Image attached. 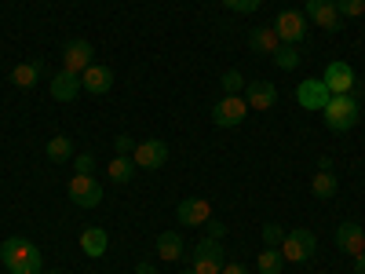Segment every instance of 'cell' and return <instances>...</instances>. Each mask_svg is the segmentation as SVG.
I'll return each instance as SVG.
<instances>
[{
	"label": "cell",
	"instance_id": "7",
	"mask_svg": "<svg viewBox=\"0 0 365 274\" xmlns=\"http://www.w3.org/2000/svg\"><path fill=\"white\" fill-rule=\"evenodd\" d=\"M322 81H325V88L332 91V96H351L354 84H358V73H354L351 63H344V59H332V63L325 66V73H322Z\"/></svg>",
	"mask_w": 365,
	"mask_h": 274
},
{
	"label": "cell",
	"instance_id": "38",
	"mask_svg": "<svg viewBox=\"0 0 365 274\" xmlns=\"http://www.w3.org/2000/svg\"><path fill=\"white\" fill-rule=\"evenodd\" d=\"M41 274H58V270H41Z\"/></svg>",
	"mask_w": 365,
	"mask_h": 274
},
{
	"label": "cell",
	"instance_id": "14",
	"mask_svg": "<svg viewBox=\"0 0 365 274\" xmlns=\"http://www.w3.org/2000/svg\"><path fill=\"white\" fill-rule=\"evenodd\" d=\"M81 88L88 91V96H106V91L113 88V70H110V66H99V63H91V66L81 73Z\"/></svg>",
	"mask_w": 365,
	"mask_h": 274
},
{
	"label": "cell",
	"instance_id": "2",
	"mask_svg": "<svg viewBox=\"0 0 365 274\" xmlns=\"http://www.w3.org/2000/svg\"><path fill=\"white\" fill-rule=\"evenodd\" d=\"M358 99L354 96H332L329 103H325V110H322V117H325V125L332 128V132H351L354 125H358Z\"/></svg>",
	"mask_w": 365,
	"mask_h": 274
},
{
	"label": "cell",
	"instance_id": "16",
	"mask_svg": "<svg viewBox=\"0 0 365 274\" xmlns=\"http://www.w3.org/2000/svg\"><path fill=\"white\" fill-rule=\"evenodd\" d=\"M336 172H332V161L329 158H322V165H318V172H314V179H311V194L318 198V201H329V198H336Z\"/></svg>",
	"mask_w": 365,
	"mask_h": 274
},
{
	"label": "cell",
	"instance_id": "18",
	"mask_svg": "<svg viewBox=\"0 0 365 274\" xmlns=\"http://www.w3.org/2000/svg\"><path fill=\"white\" fill-rule=\"evenodd\" d=\"M106 249H110V234H106L103 227H84V230H81V253H84L88 260L106 256Z\"/></svg>",
	"mask_w": 365,
	"mask_h": 274
},
{
	"label": "cell",
	"instance_id": "19",
	"mask_svg": "<svg viewBox=\"0 0 365 274\" xmlns=\"http://www.w3.org/2000/svg\"><path fill=\"white\" fill-rule=\"evenodd\" d=\"M336 245H340L347 256L365 253V230H361L358 223H340V227H336Z\"/></svg>",
	"mask_w": 365,
	"mask_h": 274
},
{
	"label": "cell",
	"instance_id": "5",
	"mask_svg": "<svg viewBox=\"0 0 365 274\" xmlns=\"http://www.w3.org/2000/svg\"><path fill=\"white\" fill-rule=\"evenodd\" d=\"M314 245H318L314 230H307V227H296V230H285L282 256H285V263H307V260L314 256Z\"/></svg>",
	"mask_w": 365,
	"mask_h": 274
},
{
	"label": "cell",
	"instance_id": "15",
	"mask_svg": "<svg viewBox=\"0 0 365 274\" xmlns=\"http://www.w3.org/2000/svg\"><path fill=\"white\" fill-rule=\"evenodd\" d=\"M245 103H249V110H274L278 88H274L270 81H249L245 84Z\"/></svg>",
	"mask_w": 365,
	"mask_h": 274
},
{
	"label": "cell",
	"instance_id": "6",
	"mask_svg": "<svg viewBox=\"0 0 365 274\" xmlns=\"http://www.w3.org/2000/svg\"><path fill=\"white\" fill-rule=\"evenodd\" d=\"M249 117V103L245 96H223L216 106H212V125L216 128H234Z\"/></svg>",
	"mask_w": 365,
	"mask_h": 274
},
{
	"label": "cell",
	"instance_id": "27",
	"mask_svg": "<svg viewBox=\"0 0 365 274\" xmlns=\"http://www.w3.org/2000/svg\"><path fill=\"white\" fill-rule=\"evenodd\" d=\"M245 77H241V70H227L223 77H220V88H223V96H241L245 91Z\"/></svg>",
	"mask_w": 365,
	"mask_h": 274
},
{
	"label": "cell",
	"instance_id": "29",
	"mask_svg": "<svg viewBox=\"0 0 365 274\" xmlns=\"http://www.w3.org/2000/svg\"><path fill=\"white\" fill-rule=\"evenodd\" d=\"M336 11H340V19H361L365 0H336Z\"/></svg>",
	"mask_w": 365,
	"mask_h": 274
},
{
	"label": "cell",
	"instance_id": "17",
	"mask_svg": "<svg viewBox=\"0 0 365 274\" xmlns=\"http://www.w3.org/2000/svg\"><path fill=\"white\" fill-rule=\"evenodd\" d=\"M81 91H84V88H81V77H77V73L58 70V73L51 77V99H55V103H73Z\"/></svg>",
	"mask_w": 365,
	"mask_h": 274
},
{
	"label": "cell",
	"instance_id": "31",
	"mask_svg": "<svg viewBox=\"0 0 365 274\" xmlns=\"http://www.w3.org/2000/svg\"><path fill=\"white\" fill-rule=\"evenodd\" d=\"M113 150H117V158H132L135 139H132V136H117V139H113Z\"/></svg>",
	"mask_w": 365,
	"mask_h": 274
},
{
	"label": "cell",
	"instance_id": "36",
	"mask_svg": "<svg viewBox=\"0 0 365 274\" xmlns=\"http://www.w3.org/2000/svg\"><path fill=\"white\" fill-rule=\"evenodd\" d=\"M354 274H365V253L354 256Z\"/></svg>",
	"mask_w": 365,
	"mask_h": 274
},
{
	"label": "cell",
	"instance_id": "12",
	"mask_svg": "<svg viewBox=\"0 0 365 274\" xmlns=\"http://www.w3.org/2000/svg\"><path fill=\"white\" fill-rule=\"evenodd\" d=\"M274 29H278L282 44H303V37H307V15L289 8V11H282V15H278Z\"/></svg>",
	"mask_w": 365,
	"mask_h": 274
},
{
	"label": "cell",
	"instance_id": "37",
	"mask_svg": "<svg viewBox=\"0 0 365 274\" xmlns=\"http://www.w3.org/2000/svg\"><path fill=\"white\" fill-rule=\"evenodd\" d=\"M179 274H194V267H182V270H179Z\"/></svg>",
	"mask_w": 365,
	"mask_h": 274
},
{
	"label": "cell",
	"instance_id": "11",
	"mask_svg": "<svg viewBox=\"0 0 365 274\" xmlns=\"http://www.w3.org/2000/svg\"><path fill=\"white\" fill-rule=\"evenodd\" d=\"M175 220H179L182 227H205V223L212 220L208 198H182V201L175 205Z\"/></svg>",
	"mask_w": 365,
	"mask_h": 274
},
{
	"label": "cell",
	"instance_id": "30",
	"mask_svg": "<svg viewBox=\"0 0 365 274\" xmlns=\"http://www.w3.org/2000/svg\"><path fill=\"white\" fill-rule=\"evenodd\" d=\"M223 4L230 8V11H241V15H252L259 4H263V0H223Z\"/></svg>",
	"mask_w": 365,
	"mask_h": 274
},
{
	"label": "cell",
	"instance_id": "13",
	"mask_svg": "<svg viewBox=\"0 0 365 274\" xmlns=\"http://www.w3.org/2000/svg\"><path fill=\"white\" fill-rule=\"evenodd\" d=\"M91 63H96V48H91L88 41H70L66 48H63V70L66 73H84Z\"/></svg>",
	"mask_w": 365,
	"mask_h": 274
},
{
	"label": "cell",
	"instance_id": "32",
	"mask_svg": "<svg viewBox=\"0 0 365 274\" xmlns=\"http://www.w3.org/2000/svg\"><path fill=\"white\" fill-rule=\"evenodd\" d=\"M91 168H96L91 154H77V158H73V172H84V176H91Z\"/></svg>",
	"mask_w": 365,
	"mask_h": 274
},
{
	"label": "cell",
	"instance_id": "20",
	"mask_svg": "<svg viewBox=\"0 0 365 274\" xmlns=\"http://www.w3.org/2000/svg\"><path fill=\"white\" fill-rule=\"evenodd\" d=\"M249 44H252L256 55H274L282 48V37H278V29H274V26H259V29H252Z\"/></svg>",
	"mask_w": 365,
	"mask_h": 274
},
{
	"label": "cell",
	"instance_id": "33",
	"mask_svg": "<svg viewBox=\"0 0 365 274\" xmlns=\"http://www.w3.org/2000/svg\"><path fill=\"white\" fill-rule=\"evenodd\" d=\"M205 227H208V238H216V241H223V238H227V227H223L220 220H208Z\"/></svg>",
	"mask_w": 365,
	"mask_h": 274
},
{
	"label": "cell",
	"instance_id": "28",
	"mask_svg": "<svg viewBox=\"0 0 365 274\" xmlns=\"http://www.w3.org/2000/svg\"><path fill=\"white\" fill-rule=\"evenodd\" d=\"M282 241H285L282 223H263V245L267 249H282Z\"/></svg>",
	"mask_w": 365,
	"mask_h": 274
},
{
	"label": "cell",
	"instance_id": "1",
	"mask_svg": "<svg viewBox=\"0 0 365 274\" xmlns=\"http://www.w3.org/2000/svg\"><path fill=\"white\" fill-rule=\"evenodd\" d=\"M0 263L8 267V274H41L44 270V256L29 238L15 234L0 245Z\"/></svg>",
	"mask_w": 365,
	"mask_h": 274
},
{
	"label": "cell",
	"instance_id": "35",
	"mask_svg": "<svg viewBox=\"0 0 365 274\" xmlns=\"http://www.w3.org/2000/svg\"><path fill=\"white\" fill-rule=\"evenodd\" d=\"M220 274H249V267H245V263H223Z\"/></svg>",
	"mask_w": 365,
	"mask_h": 274
},
{
	"label": "cell",
	"instance_id": "8",
	"mask_svg": "<svg viewBox=\"0 0 365 274\" xmlns=\"http://www.w3.org/2000/svg\"><path fill=\"white\" fill-rule=\"evenodd\" d=\"M132 161H135V168H146V172L165 168V161H168V143H165V139H143V143H135Z\"/></svg>",
	"mask_w": 365,
	"mask_h": 274
},
{
	"label": "cell",
	"instance_id": "21",
	"mask_svg": "<svg viewBox=\"0 0 365 274\" xmlns=\"http://www.w3.org/2000/svg\"><path fill=\"white\" fill-rule=\"evenodd\" d=\"M158 260H165V263L182 260V234L179 230H161L158 234Z\"/></svg>",
	"mask_w": 365,
	"mask_h": 274
},
{
	"label": "cell",
	"instance_id": "4",
	"mask_svg": "<svg viewBox=\"0 0 365 274\" xmlns=\"http://www.w3.org/2000/svg\"><path fill=\"white\" fill-rule=\"evenodd\" d=\"M223 241H216V238H201L197 245H194V256H190V267H194V274H220L223 270Z\"/></svg>",
	"mask_w": 365,
	"mask_h": 274
},
{
	"label": "cell",
	"instance_id": "22",
	"mask_svg": "<svg viewBox=\"0 0 365 274\" xmlns=\"http://www.w3.org/2000/svg\"><path fill=\"white\" fill-rule=\"evenodd\" d=\"M44 154H48L51 161H58V165L70 161V158H73V139H70V136H51L48 146H44Z\"/></svg>",
	"mask_w": 365,
	"mask_h": 274
},
{
	"label": "cell",
	"instance_id": "34",
	"mask_svg": "<svg viewBox=\"0 0 365 274\" xmlns=\"http://www.w3.org/2000/svg\"><path fill=\"white\" fill-rule=\"evenodd\" d=\"M135 274H158V263H154V260H139Z\"/></svg>",
	"mask_w": 365,
	"mask_h": 274
},
{
	"label": "cell",
	"instance_id": "23",
	"mask_svg": "<svg viewBox=\"0 0 365 274\" xmlns=\"http://www.w3.org/2000/svg\"><path fill=\"white\" fill-rule=\"evenodd\" d=\"M106 176L125 187V183H132V176H135V161H132V158H113V161L106 165Z\"/></svg>",
	"mask_w": 365,
	"mask_h": 274
},
{
	"label": "cell",
	"instance_id": "3",
	"mask_svg": "<svg viewBox=\"0 0 365 274\" xmlns=\"http://www.w3.org/2000/svg\"><path fill=\"white\" fill-rule=\"evenodd\" d=\"M66 194L77 208H99L103 205V183L96 176H84V172H73L70 183H66Z\"/></svg>",
	"mask_w": 365,
	"mask_h": 274
},
{
	"label": "cell",
	"instance_id": "25",
	"mask_svg": "<svg viewBox=\"0 0 365 274\" xmlns=\"http://www.w3.org/2000/svg\"><path fill=\"white\" fill-rule=\"evenodd\" d=\"M256 267H259V274H282V267H285L282 249H263L259 260H256Z\"/></svg>",
	"mask_w": 365,
	"mask_h": 274
},
{
	"label": "cell",
	"instance_id": "24",
	"mask_svg": "<svg viewBox=\"0 0 365 274\" xmlns=\"http://www.w3.org/2000/svg\"><path fill=\"white\" fill-rule=\"evenodd\" d=\"M37 77H41V63H19V66L11 70V84H15V88H34Z\"/></svg>",
	"mask_w": 365,
	"mask_h": 274
},
{
	"label": "cell",
	"instance_id": "26",
	"mask_svg": "<svg viewBox=\"0 0 365 274\" xmlns=\"http://www.w3.org/2000/svg\"><path fill=\"white\" fill-rule=\"evenodd\" d=\"M270 59H274V66H278V70H296L299 66V44H282Z\"/></svg>",
	"mask_w": 365,
	"mask_h": 274
},
{
	"label": "cell",
	"instance_id": "9",
	"mask_svg": "<svg viewBox=\"0 0 365 274\" xmlns=\"http://www.w3.org/2000/svg\"><path fill=\"white\" fill-rule=\"evenodd\" d=\"M303 15H307V22L329 29V34H340V29H344V19L336 11V0H307V11H303Z\"/></svg>",
	"mask_w": 365,
	"mask_h": 274
},
{
	"label": "cell",
	"instance_id": "10",
	"mask_svg": "<svg viewBox=\"0 0 365 274\" xmlns=\"http://www.w3.org/2000/svg\"><path fill=\"white\" fill-rule=\"evenodd\" d=\"M296 99H299L303 110H325V103L332 99V91L325 88L322 77H307V81L296 84Z\"/></svg>",
	"mask_w": 365,
	"mask_h": 274
}]
</instances>
